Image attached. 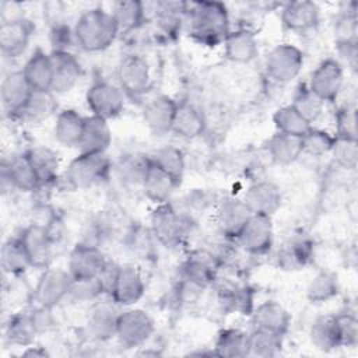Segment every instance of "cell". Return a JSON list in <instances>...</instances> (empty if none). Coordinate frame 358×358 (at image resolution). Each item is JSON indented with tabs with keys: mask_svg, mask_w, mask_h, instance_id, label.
<instances>
[{
	"mask_svg": "<svg viewBox=\"0 0 358 358\" xmlns=\"http://www.w3.org/2000/svg\"><path fill=\"white\" fill-rule=\"evenodd\" d=\"M178 186L179 183L169 173H166L162 168H159L150 159L145 175L141 182L143 192L150 200L158 204L165 203Z\"/></svg>",
	"mask_w": 358,
	"mask_h": 358,
	"instance_id": "obj_26",
	"label": "cell"
},
{
	"mask_svg": "<svg viewBox=\"0 0 358 358\" xmlns=\"http://www.w3.org/2000/svg\"><path fill=\"white\" fill-rule=\"evenodd\" d=\"M303 66V53L291 43H282L273 48L266 57V73L280 84L292 81Z\"/></svg>",
	"mask_w": 358,
	"mask_h": 358,
	"instance_id": "obj_4",
	"label": "cell"
},
{
	"mask_svg": "<svg viewBox=\"0 0 358 358\" xmlns=\"http://www.w3.org/2000/svg\"><path fill=\"white\" fill-rule=\"evenodd\" d=\"M357 13L355 11H344L341 13L334 22V35L336 43L345 42H358L357 41Z\"/></svg>",
	"mask_w": 358,
	"mask_h": 358,
	"instance_id": "obj_49",
	"label": "cell"
},
{
	"mask_svg": "<svg viewBox=\"0 0 358 358\" xmlns=\"http://www.w3.org/2000/svg\"><path fill=\"white\" fill-rule=\"evenodd\" d=\"M320 10L309 0L288 1L281 8L282 25L296 34H306L319 25Z\"/></svg>",
	"mask_w": 358,
	"mask_h": 358,
	"instance_id": "obj_17",
	"label": "cell"
},
{
	"mask_svg": "<svg viewBox=\"0 0 358 358\" xmlns=\"http://www.w3.org/2000/svg\"><path fill=\"white\" fill-rule=\"evenodd\" d=\"M6 185L22 192H34L41 187L38 175L25 152L11 157L1 165L3 189H6Z\"/></svg>",
	"mask_w": 358,
	"mask_h": 358,
	"instance_id": "obj_15",
	"label": "cell"
},
{
	"mask_svg": "<svg viewBox=\"0 0 358 358\" xmlns=\"http://www.w3.org/2000/svg\"><path fill=\"white\" fill-rule=\"evenodd\" d=\"M337 52L340 57L352 69H357V60H358V42H345V43H337Z\"/></svg>",
	"mask_w": 358,
	"mask_h": 358,
	"instance_id": "obj_57",
	"label": "cell"
},
{
	"mask_svg": "<svg viewBox=\"0 0 358 358\" xmlns=\"http://www.w3.org/2000/svg\"><path fill=\"white\" fill-rule=\"evenodd\" d=\"M76 39L74 38V32H70L69 28L66 27H55L52 31V42L55 45L53 50H66L69 52V45H70V39Z\"/></svg>",
	"mask_w": 358,
	"mask_h": 358,
	"instance_id": "obj_55",
	"label": "cell"
},
{
	"mask_svg": "<svg viewBox=\"0 0 358 358\" xmlns=\"http://www.w3.org/2000/svg\"><path fill=\"white\" fill-rule=\"evenodd\" d=\"M243 201L252 214H263L271 217L281 206V192L273 182L260 180L249 186Z\"/></svg>",
	"mask_w": 358,
	"mask_h": 358,
	"instance_id": "obj_22",
	"label": "cell"
},
{
	"mask_svg": "<svg viewBox=\"0 0 358 358\" xmlns=\"http://www.w3.org/2000/svg\"><path fill=\"white\" fill-rule=\"evenodd\" d=\"M273 122L277 131L298 137H303L312 127V124L303 119L292 105L278 108L273 115Z\"/></svg>",
	"mask_w": 358,
	"mask_h": 358,
	"instance_id": "obj_41",
	"label": "cell"
},
{
	"mask_svg": "<svg viewBox=\"0 0 358 358\" xmlns=\"http://www.w3.org/2000/svg\"><path fill=\"white\" fill-rule=\"evenodd\" d=\"M220 301L222 306L229 312H239L242 315H250L253 310L252 291L246 287L231 285L220 289Z\"/></svg>",
	"mask_w": 358,
	"mask_h": 358,
	"instance_id": "obj_46",
	"label": "cell"
},
{
	"mask_svg": "<svg viewBox=\"0 0 358 358\" xmlns=\"http://www.w3.org/2000/svg\"><path fill=\"white\" fill-rule=\"evenodd\" d=\"M154 333L152 317L141 309L120 312L116 326V337L126 348L143 345Z\"/></svg>",
	"mask_w": 358,
	"mask_h": 358,
	"instance_id": "obj_5",
	"label": "cell"
},
{
	"mask_svg": "<svg viewBox=\"0 0 358 358\" xmlns=\"http://www.w3.org/2000/svg\"><path fill=\"white\" fill-rule=\"evenodd\" d=\"M291 105L298 110V113L303 119H306L312 124L320 117L324 102L309 90L308 84H302L295 91Z\"/></svg>",
	"mask_w": 358,
	"mask_h": 358,
	"instance_id": "obj_44",
	"label": "cell"
},
{
	"mask_svg": "<svg viewBox=\"0 0 358 358\" xmlns=\"http://www.w3.org/2000/svg\"><path fill=\"white\" fill-rule=\"evenodd\" d=\"M341 347H355L358 344V320L352 313L336 315Z\"/></svg>",
	"mask_w": 358,
	"mask_h": 358,
	"instance_id": "obj_52",
	"label": "cell"
},
{
	"mask_svg": "<svg viewBox=\"0 0 358 358\" xmlns=\"http://www.w3.org/2000/svg\"><path fill=\"white\" fill-rule=\"evenodd\" d=\"M31 266L34 268H48L52 260L53 241L48 234V229L41 224H31L20 235Z\"/></svg>",
	"mask_w": 358,
	"mask_h": 358,
	"instance_id": "obj_18",
	"label": "cell"
},
{
	"mask_svg": "<svg viewBox=\"0 0 358 358\" xmlns=\"http://www.w3.org/2000/svg\"><path fill=\"white\" fill-rule=\"evenodd\" d=\"M250 215L252 211L249 210L243 199L228 197L224 199L217 208L215 224L224 236L236 239Z\"/></svg>",
	"mask_w": 358,
	"mask_h": 358,
	"instance_id": "obj_16",
	"label": "cell"
},
{
	"mask_svg": "<svg viewBox=\"0 0 358 358\" xmlns=\"http://www.w3.org/2000/svg\"><path fill=\"white\" fill-rule=\"evenodd\" d=\"M336 137L357 138V112L345 105L336 113Z\"/></svg>",
	"mask_w": 358,
	"mask_h": 358,
	"instance_id": "obj_53",
	"label": "cell"
},
{
	"mask_svg": "<svg viewBox=\"0 0 358 358\" xmlns=\"http://www.w3.org/2000/svg\"><path fill=\"white\" fill-rule=\"evenodd\" d=\"M85 117L74 109H63L55 123V137L66 147H78L84 130Z\"/></svg>",
	"mask_w": 358,
	"mask_h": 358,
	"instance_id": "obj_33",
	"label": "cell"
},
{
	"mask_svg": "<svg viewBox=\"0 0 358 358\" xmlns=\"http://www.w3.org/2000/svg\"><path fill=\"white\" fill-rule=\"evenodd\" d=\"M250 315L255 329H263L282 336L287 334L291 324L289 313L275 301H266L260 303Z\"/></svg>",
	"mask_w": 358,
	"mask_h": 358,
	"instance_id": "obj_23",
	"label": "cell"
},
{
	"mask_svg": "<svg viewBox=\"0 0 358 358\" xmlns=\"http://www.w3.org/2000/svg\"><path fill=\"white\" fill-rule=\"evenodd\" d=\"M309 338H310V343L317 350L324 352H329L341 347L336 315H323L316 317L310 326Z\"/></svg>",
	"mask_w": 358,
	"mask_h": 358,
	"instance_id": "obj_34",
	"label": "cell"
},
{
	"mask_svg": "<svg viewBox=\"0 0 358 358\" xmlns=\"http://www.w3.org/2000/svg\"><path fill=\"white\" fill-rule=\"evenodd\" d=\"M76 43L87 52H101L109 48L119 35L117 25L110 14L102 8L84 11L74 25Z\"/></svg>",
	"mask_w": 358,
	"mask_h": 358,
	"instance_id": "obj_2",
	"label": "cell"
},
{
	"mask_svg": "<svg viewBox=\"0 0 358 358\" xmlns=\"http://www.w3.org/2000/svg\"><path fill=\"white\" fill-rule=\"evenodd\" d=\"M313 245L306 236H295L282 243L278 250V264L284 270H298L309 263Z\"/></svg>",
	"mask_w": 358,
	"mask_h": 358,
	"instance_id": "obj_32",
	"label": "cell"
},
{
	"mask_svg": "<svg viewBox=\"0 0 358 358\" xmlns=\"http://www.w3.org/2000/svg\"><path fill=\"white\" fill-rule=\"evenodd\" d=\"M120 90L130 98H140L151 88L150 66L141 56L129 55L117 67Z\"/></svg>",
	"mask_w": 358,
	"mask_h": 358,
	"instance_id": "obj_7",
	"label": "cell"
},
{
	"mask_svg": "<svg viewBox=\"0 0 358 358\" xmlns=\"http://www.w3.org/2000/svg\"><path fill=\"white\" fill-rule=\"evenodd\" d=\"M215 275V262L211 255L206 252H197L185 262L182 268L183 281L203 289L207 287Z\"/></svg>",
	"mask_w": 358,
	"mask_h": 358,
	"instance_id": "obj_29",
	"label": "cell"
},
{
	"mask_svg": "<svg viewBox=\"0 0 358 358\" xmlns=\"http://www.w3.org/2000/svg\"><path fill=\"white\" fill-rule=\"evenodd\" d=\"M101 249L92 243H77L69 256V273L76 281L96 278L106 266Z\"/></svg>",
	"mask_w": 358,
	"mask_h": 358,
	"instance_id": "obj_12",
	"label": "cell"
},
{
	"mask_svg": "<svg viewBox=\"0 0 358 358\" xmlns=\"http://www.w3.org/2000/svg\"><path fill=\"white\" fill-rule=\"evenodd\" d=\"M110 161L106 154L80 152L66 169V180L73 189H88L109 178Z\"/></svg>",
	"mask_w": 358,
	"mask_h": 358,
	"instance_id": "obj_3",
	"label": "cell"
},
{
	"mask_svg": "<svg viewBox=\"0 0 358 358\" xmlns=\"http://www.w3.org/2000/svg\"><path fill=\"white\" fill-rule=\"evenodd\" d=\"M344 84V70L338 60L326 59L312 73L309 78V90L315 92L323 102H334Z\"/></svg>",
	"mask_w": 358,
	"mask_h": 358,
	"instance_id": "obj_10",
	"label": "cell"
},
{
	"mask_svg": "<svg viewBox=\"0 0 358 358\" xmlns=\"http://www.w3.org/2000/svg\"><path fill=\"white\" fill-rule=\"evenodd\" d=\"M148 157H138V155H131L127 157L126 159L122 161L120 164V175L124 178V180L130 183H137L141 185L143 178L145 175L147 166H148Z\"/></svg>",
	"mask_w": 358,
	"mask_h": 358,
	"instance_id": "obj_51",
	"label": "cell"
},
{
	"mask_svg": "<svg viewBox=\"0 0 358 358\" xmlns=\"http://www.w3.org/2000/svg\"><path fill=\"white\" fill-rule=\"evenodd\" d=\"M0 18H1V22H11V21L22 20L25 17H24V11L18 3L3 1L0 4Z\"/></svg>",
	"mask_w": 358,
	"mask_h": 358,
	"instance_id": "obj_56",
	"label": "cell"
},
{
	"mask_svg": "<svg viewBox=\"0 0 358 358\" xmlns=\"http://www.w3.org/2000/svg\"><path fill=\"white\" fill-rule=\"evenodd\" d=\"M333 159L345 169H355L358 162V141L357 138H344L334 136L331 148Z\"/></svg>",
	"mask_w": 358,
	"mask_h": 358,
	"instance_id": "obj_48",
	"label": "cell"
},
{
	"mask_svg": "<svg viewBox=\"0 0 358 358\" xmlns=\"http://www.w3.org/2000/svg\"><path fill=\"white\" fill-rule=\"evenodd\" d=\"M85 99L92 115L105 120L116 117L124 106L123 91L108 81L94 83L87 91Z\"/></svg>",
	"mask_w": 358,
	"mask_h": 358,
	"instance_id": "obj_9",
	"label": "cell"
},
{
	"mask_svg": "<svg viewBox=\"0 0 358 358\" xmlns=\"http://www.w3.org/2000/svg\"><path fill=\"white\" fill-rule=\"evenodd\" d=\"M249 337V355L270 358L281 352L282 348V334L273 333L263 329H253Z\"/></svg>",
	"mask_w": 358,
	"mask_h": 358,
	"instance_id": "obj_40",
	"label": "cell"
},
{
	"mask_svg": "<svg viewBox=\"0 0 358 358\" xmlns=\"http://www.w3.org/2000/svg\"><path fill=\"white\" fill-rule=\"evenodd\" d=\"M224 50L225 57L234 63H249L259 53L256 36L246 28L229 31L224 41Z\"/></svg>",
	"mask_w": 358,
	"mask_h": 358,
	"instance_id": "obj_28",
	"label": "cell"
},
{
	"mask_svg": "<svg viewBox=\"0 0 358 358\" xmlns=\"http://www.w3.org/2000/svg\"><path fill=\"white\" fill-rule=\"evenodd\" d=\"M189 32L200 43L215 46L224 43L229 34V15L222 3L193 1L186 4Z\"/></svg>",
	"mask_w": 358,
	"mask_h": 358,
	"instance_id": "obj_1",
	"label": "cell"
},
{
	"mask_svg": "<svg viewBox=\"0 0 358 358\" xmlns=\"http://www.w3.org/2000/svg\"><path fill=\"white\" fill-rule=\"evenodd\" d=\"M52 91H34L24 110L18 117L28 123H41L56 110V101Z\"/></svg>",
	"mask_w": 358,
	"mask_h": 358,
	"instance_id": "obj_39",
	"label": "cell"
},
{
	"mask_svg": "<svg viewBox=\"0 0 358 358\" xmlns=\"http://www.w3.org/2000/svg\"><path fill=\"white\" fill-rule=\"evenodd\" d=\"M50 60L53 66L52 92L70 91L81 77V66L76 56L66 50H52Z\"/></svg>",
	"mask_w": 358,
	"mask_h": 358,
	"instance_id": "obj_19",
	"label": "cell"
},
{
	"mask_svg": "<svg viewBox=\"0 0 358 358\" xmlns=\"http://www.w3.org/2000/svg\"><path fill=\"white\" fill-rule=\"evenodd\" d=\"M0 264L3 271L10 275L24 274L29 267H32L20 236L10 238L3 243L0 252Z\"/></svg>",
	"mask_w": 358,
	"mask_h": 358,
	"instance_id": "obj_35",
	"label": "cell"
},
{
	"mask_svg": "<svg viewBox=\"0 0 358 358\" xmlns=\"http://www.w3.org/2000/svg\"><path fill=\"white\" fill-rule=\"evenodd\" d=\"M242 249L250 255H263L273 245V221L270 215L252 214L236 238Z\"/></svg>",
	"mask_w": 358,
	"mask_h": 358,
	"instance_id": "obj_11",
	"label": "cell"
},
{
	"mask_svg": "<svg viewBox=\"0 0 358 358\" xmlns=\"http://www.w3.org/2000/svg\"><path fill=\"white\" fill-rule=\"evenodd\" d=\"M267 152L278 165H289L303 154L302 137L277 131L267 141Z\"/></svg>",
	"mask_w": 358,
	"mask_h": 358,
	"instance_id": "obj_30",
	"label": "cell"
},
{
	"mask_svg": "<svg viewBox=\"0 0 358 358\" xmlns=\"http://www.w3.org/2000/svg\"><path fill=\"white\" fill-rule=\"evenodd\" d=\"M29 315H31L32 324H34L38 334L48 333L49 330L53 329L55 319H53V315H52V308L38 305V308L29 310Z\"/></svg>",
	"mask_w": 358,
	"mask_h": 358,
	"instance_id": "obj_54",
	"label": "cell"
},
{
	"mask_svg": "<svg viewBox=\"0 0 358 358\" xmlns=\"http://www.w3.org/2000/svg\"><path fill=\"white\" fill-rule=\"evenodd\" d=\"M101 294H103V289H102V285L98 281V278L83 280V281L74 280L67 298H70L73 302L81 303V302L92 301L96 296H99Z\"/></svg>",
	"mask_w": 358,
	"mask_h": 358,
	"instance_id": "obj_50",
	"label": "cell"
},
{
	"mask_svg": "<svg viewBox=\"0 0 358 358\" xmlns=\"http://www.w3.org/2000/svg\"><path fill=\"white\" fill-rule=\"evenodd\" d=\"M38 336L29 312H20L10 317V322L6 327V338L11 344L17 345H29L34 338Z\"/></svg>",
	"mask_w": 358,
	"mask_h": 358,
	"instance_id": "obj_45",
	"label": "cell"
},
{
	"mask_svg": "<svg viewBox=\"0 0 358 358\" xmlns=\"http://www.w3.org/2000/svg\"><path fill=\"white\" fill-rule=\"evenodd\" d=\"M214 352L217 357H224V358L249 357L248 333L239 329L221 330L214 344Z\"/></svg>",
	"mask_w": 358,
	"mask_h": 358,
	"instance_id": "obj_36",
	"label": "cell"
},
{
	"mask_svg": "<svg viewBox=\"0 0 358 358\" xmlns=\"http://www.w3.org/2000/svg\"><path fill=\"white\" fill-rule=\"evenodd\" d=\"M151 231L162 246L176 248L186 235V222L171 204L161 203L151 214Z\"/></svg>",
	"mask_w": 358,
	"mask_h": 358,
	"instance_id": "obj_6",
	"label": "cell"
},
{
	"mask_svg": "<svg viewBox=\"0 0 358 358\" xmlns=\"http://www.w3.org/2000/svg\"><path fill=\"white\" fill-rule=\"evenodd\" d=\"M120 312L116 310L109 303H99L96 305L90 316H88V331L90 334L99 341L110 340L112 337H116V326Z\"/></svg>",
	"mask_w": 358,
	"mask_h": 358,
	"instance_id": "obj_31",
	"label": "cell"
},
{
	"mask_svg": "<svg viewBox=\"0 0 358 358\" xmlns=\"http://www.w3.org/2000/svg\"><path fill=\"white\" fill-rule=\"evenodd\" d=\"M206 130V119L201 110L189 101L178 102L171 131L182 138H196Z\"/></svg>",
	"mask_w": 358,
	"mask_h": 358,
	"instance_id": "obj_25",
	"label": "cell"
},
{
	"mask_svg": "<svg viewBox=\"0 0 358 358\" xmlns=\"http://www.w3.org/2000/svg\"><path fill=\"white\" fill-rule=\"evenodd\" d=\"M25 154L38 175L41 186L49 185L56 179L59 169V157L53 150L48 147H34L29 148Z\"/></svg>",
	"mask_w": 358,
	"mask_h": 358,
	"instance_id": "obj_37",
	"label": "cell"
},
{
	"mask_svg": "<svg viewBox=\"0 0 358 358\" xmlns=\"http://www.w3.org/2000/svg\"><path fill=\"white\" fill-rule=\"evenodd\" d=\"M32 92L34 90L25 80L22 70L6 74L0 87V99L4 112L10 117H18L31 99Z\"/></svg>",
	"mask_w": 358,
	"mask_h": 358,
	"instance_id": "obj_13",
	"label": "cell"
},
{
	"mask_svg": "<svg viewBox=\"0 0 358 358\" xmlns=\"http://www.w3.org/2000/svg\"><path fill=\"white\" fill-rule=\"evenodd\" d=\"M112 141L110 127L108 120L98 116H87L80 141V152L105 154Z\"/></svg>",
	"mask_w": 358,
	"mask_h": 358,
	"instance_id": "obj_24",
	"label": "cell"
},
{
	"mask_svg": "<svg viewBox=\"0 0 358 358\" xmlns=\"http://www.w3.org/2000/svg\"><path fill=\"white\" fill-rule=\"evenodd\" d=\"M340 291L337 275L331 271L317 273L308 285L306 296L313 303H322L337 296Z\"/></svg>",
	"mask_w": 358,
	"mask_h": 358,
	"instance_id": "obj_42",
	"label": "cell"
},
{
	"mask_svg": "<svg viewBox=\"0 0 358 358\" xmlns=\"http://www.w3.org/2000/svg\"><path fill=\"white\" fill-rule=\"evenodd\" d=\"M119 34L130 32L138 28L144 20V4L137 0H119L110 11Z\"/></svg>",
	"mask_w": 358,
	"mask_h": 358,
	"instance_id": "obj_38",
	"label": "cell"
},
{
	"mask_svg": "<svg viewBox=\"0 0 358 358\" xmlns=\"http://www.w3.org/2000/svg\"><path fill=\"white\" fill-rule=\"evenodd\" d=\"M22 74L34 91H52L53 66L50 55L36 49L24 64Z\"/></svg>",
	"mask_w": 358,
	"mask_h": 358,
	"instance_id": "obj_27",
	"label": "cell"
},
{
	"mask_svg": "<svg viewBox=\"0 0 358 358\" xmlns=\"http://www.w3.org/2000/svg\"><path fill=\"white\" fill-rule=\"evenodd\" d=\"M74 278L69 270L45 268L34 289V299L38 305L55 308L67 298Z\"/></svg>",
	"mask_w": 358,
	"mask_h": 358,
	"instance_id": "obj_8",
	"label": "cell"
},
{
	"mask_svg": "<svg viewBox=\"0 0 358 358\" xmlns=\"http://www.w3.org/2000/svg\"><path fill=\"white\" fill-rule=\"evenodd\" d=\"M150 159L162 168L166 173H169L180 185L185 173V157L179 148L173 145H165L154 151V154L150 155Z\"/></svg>",
	"mask_w": 358,
	"mask_h": 358,
	"instance_id": "obj_43",
	"label": "cell"
},
{
	"mask_svg": "<svg viewBox=\"0 0 358 358\" xmlns=\"http://www.w3.org/2000/svg\"><path fill=\"white\" fill-rule=\"evenodd\" d=\"M145 285L141 273L133 264H122L117 267L115 284L110 292L112 301L119 306H130L141 299Z\"/></svg>",
	"mask_w": 358,
	"mask_h": 358,
	"instance_id": "obj_14",
	"label": "cell"
},
{
	"mask_svg": "<svg viewBox=\"0 0 358 358\" xmlns=\"http://www.w3.org/2000/svg\"><path fill=\"white\" fill-rule=\"evenodd\" d=\"M22 355L24 357H39V358L49 357V354L43 348H41V347H28V350H25L22 352Z\"/></svg>",
	"mask_w": 358,
	"mask_h": 358,
	"instance_id": "obj_58",
	"label": "cell"
},
{
	"mask_svg": "<svg viewBox=\"0 0 358 358\" xmlns=\"http://www.w3.org/2000/svg\"><path fill=\"white\" fill-rule=\"evenodd\" d=\"M34 34V24L27 20H18L0 24V50L6 57L21 56Z\"/></svg>",
	"mask_w": 358,
	"mask_h": 358,
	"instance_id": "obj_20",
	"label": "cell"
},
{
	"mask_svg": "<svg viewBox=\"0 0 358 358\" xmlns=\"http://www.w3.org/2000/svg\"><path fill=\"white\" fill-rule=\"evenodd\" d=\"M178 102L168 95H157L150 99L143 110V119L147 127L157 136L171 131Z\"/></svg>",
	"mask_w": 358,
	"mask_h": 358,
	"instance_id": "obj_21",
	"label": "cell"
},
{
	"mask_svg": "<svg viewBox=\"0 0 358 358\" xmlns=\"http://www.w3.org/2000/svg\"><path fill=\"white\" fill-rule=\"evenodd\" d=\"M334 144V136L330 133L310 127V130L302 137L303 154H309L313 157H322L329 154Z\"/></svg>",
	"mask_w": 358,
	"mask_h": 358,
	"instance_id": "obj_47",
	"label": "cell"
}]
</instances>
